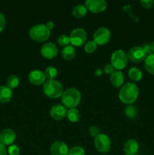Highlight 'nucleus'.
<instances>
[{
	"mask_svg": "<svg viewBox=\"0 0 154 155\" xmlns=\"http://www.w3.org/2000/svg\"><path fill=\"white\" fill-rule=\"evenodd\" d=\"M139 95V89L134 83H128L121 87L119 98L122 102L131 104L137 100Z\"/></svg>",
	"mask_w": 154,
	"mask_h": 155,
	"instance_id": "obj_1",
	"label": "nucleus"
},
{
	"mask_svg": "<svg viewBox=\"0 0 154 155\" xmlns=\"http://www.w3.org/2000/svg\"><path fill=\"white\" fill-rule=\"evenodd\" d=\"M61 101L63 106L68 108H75L81 101V94L75 88H69L64 91L61 96Z\"/></svg>",
	"mask_w": 154,
	"mask_h": 155,
	"instance_id": "obj_2",
	"label": "nucleus"
},
{
	"mask_svg": "<svg viewBox=\"0 0 154 155\" xmlns=\"http://www.w3.org/2000/svg\"><path fill=\"white\" fill-rule=\"evenodd\" d=\"M45 95L51 98H58L63 93V88L60 82L55 80H48L43 85Z\"/></svg>",
	"mask_w": 154,
	"mask_h": 155,
	"instance_id": "obj_3",
	"label": "nucleus"
},
{
	"mask_svg": "<svg viewBox=\"0 0 154 155\" xmlns=\"http://www.w3.org/2000/svg\"><path fill=\"white\" fill-rule=\"evenodd\" d=\"M29 34L32 39L36 42H42L49 38L51 31L47 28L45 24H36L30 28Z\"/></svg>",
	"mask_w": 154,
	"mask_h": 155,
	"instance_id": "obj_4",
	"label": "nucleus"
},
{
	"mask_svg": "<svg viewBox=\"0 0 154 155\" xmlns=\"http://www.w3.org/2000/svg\"><path fill=\"white\" fill-rule=\"evenodd\" d=\"M128 57L127 54L122 50H116L112 54L111 64L116 70H122L126 67L128 64Z\"/></svg>",
	"mask_w": 154,
	"mask_h": 155,
	"instance_id": "obj_5",
	"label": "nucleus"
},
{
	"mask_svg": "<svg viewBox=\"0 0 154 155\" xmlns=\"http://www.w3.org/2000/svg\"><path fill=\"white\" fill-rule=\"evenodd\" d=\"M69 41L72 46L79 47L84 45L87 41V33L82 28H75L70 33Z\"/></svg>",
	"mask_w": 154,
	"mask_h": 155,
	"instance_id": "obj_6",
	"label": "nucleus"
},
{
	"mask_svg": "<svg viewBox=\"0 0 154 155\" xmlns=\"http://www.w3.org/2000/svg\"><path fill=\"white\" fill-rule=\"evenodd\" d=\"M95 147L97 151L100 153H107L111 148V142L107 135L100 133L95 138Z\"/></svg>",
	"mask_w": 154,
	"mask_h": 155,
	"instance_id": "obj_7",
	"label": "nucleus"
},
{
	"mask_svg": "<svg viewBox=\"0 0 154 155\" xmlns=\"http://www.w3.org/2000/svg\"><path fill=\"white\" fill-rule=\"evenodd\" d=\"M111 37V33L109 29L106 27H99L95 30L93 35L94 41L96 42L97 45H104L105 44L108 43L110 40Z\"/></svg>",
	"mask_w": 154,
	"mask_h": 155,
	"instance_id": "obj_8",
	"label": "nucleus"
},
{
	"mask_svg": "<svg viewBox=\"0 0 154 155\" xmlns=\"http://www.w3.org/2000/svg\"><path fill=\"white\" fill-rule=\"evenodd\" d=\"M127 57L129 61L133 63H140L145 60L146 54L143 50V47L134 46L131 48L127 53Z\"/></svg>",
	"mask_w": 154,
	"mask_h": 155,
	"instance_id": "obj_9",
	"label": "nucleus"
},
{
	"mask_svg": "<svg viewBox=\"0 0 154 155\" xmlns=\"http://www.w3.org/2000/svg\"><path fill=\"white\" fill-rule=\"evenodd\" d=\"M85 5L91 12L97 14L105 11L107 7V3L104 0H87Z\"/></svg>",
	"mask_w": 154,
	"mask_h": 155,
	"instance_id": "obj_10",
	"label": "nucleus"
},
{
	"mask_svg": "<svg viewBox=\"0 0 154 155\" xmlns=\"http://www.w3.org/2000/svg\"><path fill=\"white\" fill-rule=\"evenodd\" d=\"M58 52V49L55 44L52 42H48L42 45L41 48V54L44 58L48 59L54 58L56 57Z\"/></svg>",
	"mask_w": 154,
	"mask_h": 155,
	"instance_id": "obj_11",
	"label": "nucleus"
},
{
	"mask_svg": "<svg viewBox=\"0 0 154 155\" xmlns=\"http://www.w3.org/2000/svg\"><path fill=\"white\" fill-rule=\"evenodd\" d=\"M28 80L32 84L39 86L43 84L46 81V77L45 74L39 70H33L30 71L28 75Z\"/></svg>",
	"mask_w": 154,
	"mask_h": 155,
	"instance_id": "obj_12",
	"label": "nucleus"
},
{
	"mask_svg": "<svg viewBox=\"0 0 154 155\" xmlns=\"http://www.w3.org/2000/svg\"><path fill=\"white\" fill-rule=\"evenodd\" d=\"M51 155H68L69 154V149L68 146L65 142L57 141L53 143L51 146Z\"/></svg>",
	"mask_w": 154,
	"mask_h": 155,
	"instance_id": "obj_13",
	"label": "nucleus"
},
{
	"mask_svg": "<svg viewBox=\"0 0 154 155\" xmlns=\"http://www.w3.org/2000/svg\"><path fill=\"white\" fill-rule=\"evenodd\" d=\"M67 110L65 106L62 104H56L53 106L50 110V115L55 120H60L66 117Z\"/></svg>",
	"mask_w": 154,
	"mask_h": 155,
	"instance_id": "obj_14",
	"label": "nucleus"
},
{
	"mask_svg": "<svg viewBox=\"0 0 154 155\" xmlns=\"http://www.w3.org/2000/svg\"><path fill=\"white\" fill-rule=\"evenodd\" d=\"M16 134L11 129H5L0 133V142L4 145H10L14 143Z\"/></svg>",
	"mask_w": 154,
	"mask_h": 155,
	"instance_id": "obj_15",
	"label": "nucleus"
},
{
	"mask_svg": "<svg viewBox=\"0 0 154 155\" xmlns=\"http://www.w3.org/2000/svg\"><path fill=\"white\" fill-rule=\"evenodd\" d=\"M139 150V145L134 139H129L124 145V152L125 155H134Z\"/></svg>",
	"mask_w": 154,
	"mask_h": 155,
	"instance_id": "obj_16",
	"label": "nucleus"
},
{
	"mask_svg": "<svg viewBox=\"0 0 154 155\" xmlns=\"http://www.w3.org/2000/svg\"><path fill=\"white\" fill-rule=\"evenodd\" d=\"M13 95L11 89L8 86H0V103H8L11 101Z\"/></svg>",
	"mask_w": 154,
	"mask_h": 155,
	"instance_id": "obj_17",
	"label": "nucleus"
},
{
	"mask_svg": "<svg viewBox=\"0 0 154 155\" xmlns=\"http://www.w3.org/2000/svg\"><path fill=\"white\" fill-rule=\"evenodd\" d=\"M110 81H111V83L113 84V86L116 88L120 87L124 83L123 74L119 71H114L110 75Z\"/></svg>",
	"mask_w": 154,
	"mask_h": 155,
	"instance_id": "obj_18",
	"label": "nucleus"
},
{
	"mask_svg": "<svg viewBox=\"0 0 154 155\" xmlns=\"http://www.w3.org/2000/svg\"><path fill=\"white\" fill-rule=\"evenodd\" d=\"M61 54L65 60H72L75 56V50L72 45H67L63 47L61 51Z\"/></svg>",
	"mask_w": 154,
	"mask_h": 155,
	"instance_id": "obj_19",
	"label": "nucleus"
},
{
	"mask_svg": "<svg viewBox=\"0 0 154 155\" xmlns=\"http://www.w3.org/2000/svg\"><path fill=\"white\" fill-rule=\"evenodd\" d=\"M144 68L148 73L154 75V54L152 53L146 55L144 60Z\"/></svg>",
	"mask_w": 154,
	"mask_h": 155,
	"instance_id": "obj_20",
	"label": "nucleus"
},
{
	"mask_svg": "<svg viewBox=\"0 0 154 155\" xmlns=\"http://www.w3.org/2000/svg\"><path fill=\"white\" fill-rule=\"evenodd\" d=\"M87 8L85 5H77L72 9V15L76 18H82L87 13Z\"/></svg>",
	"mask_w": 154,
	"mask_h": 155,
	"instance_id": "obj_21",
	"label": "nucleus"
},
{
	"mask_svg": "<svg viewBox=\"0 0 154 155\" xmlns=\"http://www.w3.org/2000/svg\"><path fill=\"white\" fill-rule=\"evenodd\" d=\"M128 77L133 81H140L143 77V74L138 68H132L128 71Z\"/></svg>",
	"mask_w": 154,
	"mask_h": 155,
	"instance_id": "obj_22",
	"label": "nucleus"
},
{
	"mask_svg": "<svg viewBox=\"0 0 154 155\" xmlns=\"http://www.w3.org/2000/svg\"><path fill=\"white\" fill-rule=\"evenodd\" d=\"M66 117H67L68 120L72 123L78 122L79 120L80 114L79 111L75 108H71L69 110H67L66 113Z\"/></svg>",
	"mask_w": 154,
	"mask_h": 155,
	"instance_id": "obj_23",
	"label": "nucleus"
},
{
	"mask_svg": "<svg viewBox=\"0 0 154 155\" xmlns=\"http://www.w3.org/2000/svg\"><path fill=\"white\" fill-rule=\"evenodd\" d=\"M20 83L19 77H17L15 75H11L8 77L7 81H6V85L8 88L11 89H14V88L18 87V85Z\"/></svg>",
	"mask_w": 154,
	"mask_h": 155,
	"instance_id": "obj_24",
	"label": "nucleus"
},
{
	"mask_svg": "<svg viewBox=\"0 0 154 155\" xmlns=\"http://www.w3.org/2000/svg\"><path fill=\"white\" fill-rule=\"evenodd\" d=\"M44 74H45V77L47 79H48V80H54L57 76V70L55 68H54V67L49 66L45 69Z\"/></svg>",
	"mask_w": 154,
	"mask_h": 155,
	"instance_id": "obj_25",
	"label": "nucleus"
},
{
	"mask_svg": "<svg viewBox=\"0 0 154 155\" xmlns=\"http://www.w3.org/2000/svg\"><path fill=\"white\" fill-rule=\"evenodd\" d=\"M125 114L126 117H128L130 119H134L137 115V110L136 107L132 104H129L128 107H126L125 110Z\"/></svg>",
	"mask_w": 154,
	"mask_h": 155,
	"instance_id": "obj_26",
	"label": "nucleus"
},
{
	"mask_svg": "<svg viewBox=\"0 0 154 155\" xmlns=\"http://www.w3.org/2000/svg\"><path fill=\"white\" fill-rule=\"evenodd\" d=\"M97 47L98 45L96 44V42L95 41H89V42H86L85 45V51L87 53H93L94 51H95V50L97 49Z\"/></svg>",
	"mask_w": 154,
	"mask_h": 155,
	"instance_id": "obj_27",
	"label": "nucleus"
},
{
	"mask_svg": "<svg viewBox=\"0 0 154 155\" xmlns=\"http://www.w3.org/2000/svg\"><path fill=\"white\" fill-rule=\"evenodd\" d=\"M57 43L60 45H61V46H67V45H69V44L70 43L69 36H66V35L65 34L60 35V36L57 38Z\"/></svg>",
	"mask_w": 154,
	"mask_h": 155,
	"instance_id": "obj_28",
	"label": "nucleus"
},
{
	"mask_svg": "<svg viewBox=\"0 0 154 155\" xmlns=\"http://www.w3.org/2000/svg\"><path fill=\"white\" fill-rule=\"evenodd\" d=\"M85 149L81 146H75L71 148L69 151L68 155H85Z\"/></svg>",
	"mask_w": 154,
	"mask_h": 155,
	"instance_id": "obj_29",
	"label": "nucleus"
},
{
	"mask_svg": "<svg viewBox=\"0 0 154 155\" xmlns=\"http://www.w3.org/2000/svg\"><path fill=\"white\" fill-rule=\"evenodd\" d=\"M123 11H125V12H126L127 14H128V15H129V16L131 17V18H132V19L134 20V21H135V22H138V21H139L138 17H136L135 15H133L132 11H131V7H130L129 5H127L124 6Z\"/></svg>",
	"mask_w": 154,
	"mask_h": 155,
	"instance_id": "obj_30",
	"label": "nucleus"
},
{
	"mask_svg": "<svg viewBox=\"0 0 154 155\" xmlns=\"http://www.w3.org/2000/svg\"><path fill=\"white\" fill-rule=\"evenodd\" d=\"M8 153L9 155H19L20 154V148L18 145H12L9 146L8 149Z\"/></svg>",
	"mask_w": 154,
	"mask_h": 155,
	"instance_id": "obj_31",
	"label": "nucleus"
},
{
	"mask_svg": "<svg viewBox=\"0 0 154 155\" xmlns=\"http://www.w3.org/2000/svg\"><path fill=\"white\" fill-rule=\"evenodd\" d=\"M88 132L91 137L95 138L100 134V129L98 127H96V126H92V127L89 128Z\"/></svg>",
	"mask_w": 154,
	"mask_h": 155,
	"instance_id": "obj_32",
	"label": "nucleus"
},
{
	"mask_svg": "<svg viewBox=\"0 0 154 155\" xmlns=\"http://www.w3.org/2000/svg\"><path fill=\"white\" fill-rule=\"evenodd\" d=\"M153 4V0H141L140 1V5L144 8H150L152 7Z\"/></svg>",
	"mask_w": 154,
	"mask_h": 155,
	"instance_id": "obj_33",
	"label": "nucleus"
},
{
	"mask_svg": "<svg viewBox=\"0 0 154 155\" xmlns=\"http://www.w3.org/2000/svg\"><path fill=\"white\" fill-rule=\"evenodd\" d=\"M5 18L4 15H3L2 12H0V32H2L5 29Z\"/></svg>",
	"mask_w": 154,
	"mask_h": 155,
	"instance_id": "obj_34",
	"label": "nucleus"
},
{
	"mask_svg": "<svg viewBox=\"0 0 154 155\" xmlns=\"http://www.w3.org/2000/svg\"><path fill=\"white\" fill-rule=\"evenodd\" d=\"M104 72L107 74H110L111 75L114 72V68H113L111 64H107L105 66V68H104Z\"/></svg>",
	"mask_w": 154,
	"mask_h": 155,
	"instance_id": "obj_35",
	"label": "nucleus"
},
{
	"mask_svg": "<svg viewBox=\"0 0 154 155\" xmlns=\"http://www.w3.org/2000/svg\"><path fill=\"white\" fill-rule=\"evenodd\" d=\"M143 48L147 55L148 54H152V48H151V44H149V43L145 44V45L143 46Z\"/></svg>",
	"mask_w": 154,
	"mask_h": 155,
	"instance_id": "obj_36",
	"label": "nucleus"
},
{
	"mask_svg": "<svg viewBox=\"0 0 154 155\" xmlns=\"http://www.w3.org/2000/svg\"><path fill=\"white\" fill-rule=\"evenodd\" d=\"M8 151L6 149L5 145H3L2 143L0 142V155H7Z\"/></svg>",
	"mask_w": 154,
	"mask_h": 155,
	"instance_id": "obj_37",
	"label": "nucleus"
},
{
	"mask_svg": "<svg viewBox=\"0 0 154 155\" xmlns=\"http://www.w3.org/2000/svg\"><path fill=\"white\" fill-rule=\"evenodd\" d=\"M45 26H46L47 28H48V30H49L50 31H51V30H52L53 28H54V22H53V21H48V22L46 23Z\"/></svg>",
	"mask_w": 154,
	"mask_h": 155,
	"instance_id": "obj_38",
	"label": "nucleus"
},
{
	"mask_svg": "<svg viewBox=\"0 0 154 155\" xmlns=\"http://www.w3.org/2000/svg\"><path fill=\"white\" fill-rule=\"evenodd\" d=\"M95 75L97 76V77H100V76L102 75L103 74V71L101 69H100V68H98V69H97L96 71H95Z\"/></svg>",
	"mask_w": 154,
	"mask_h": 155,
	"instance_id": "obj_39",
	"label": "nucleus"
},
{
	"mask_svg": "<svg viewBox=\"0 0 154 155\" xmlns=\"http://www.w3.org/2000/svg\"><path fill=\"white\" fill-rule=\"evenodd\" d=\"M151 48H152V53L154 54V41L151 44Z\"/></svg>",
	"mask_w": 154,
	"mask_h": 155,
	"instance_id": "obj_40",
	"label": "nucleus"
}]
</instances>
